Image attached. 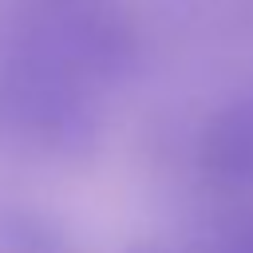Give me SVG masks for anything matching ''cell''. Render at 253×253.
<instances>
[{"label": "cell", "instance_id": "cell-1", "mask_svg": "<svg viewBox=\"0 0 253 253\" xmlns=\"http://www.w3.org/2000/svg\"><path fill=\"white\" fill-rule=\"evenodd\" d=\"M8 51L111 87L134 67V28L119 0H12Z\"/></svg>", "mask_w": 253, "mask_h": 253}, {"label": "cell", "instance_id": "cell-2", "mask_svg": "<svg viewBox=\"0 0 253 253\" xmlns=\"http://www.w3.org/2000/svg\"><path fill=\"white\" fill-rule=\"evenodd\" d=\"M0 126L47 154L87 150L99 134V87L8 51L0 63Z\"/></svg>", "mask_w": 253, "mask_h": 253}, {"label": "cell", "instance_id": "cell-3", "mask_svg": "<svg viewBox=\"0 0 253 253\" xmlns=\"http://www.w3.org/2000/svg\"><path fill=\"white\" fill-rule=\"evenodd\" d=\"M202 170L225 186L253 182V91L225 103L202 134Z\"/></svg>", "mask_w": 253, "mask_h": 253}, {"label": "cell", "instance_id": "cell-4", "mask_svg": "<svg viewBox=\"0 0 253 253\" xmlns=\"http://www.w3.org/2000/svg\"><path fill=\"white\" fill-rule=\"evenodd\" d=\"M0 253H75V245L51 213L28 202H0Z\"/></svg>", "mask_w": 253, "mask_h": 253}, {"label": "cell", "instance_id": "cell-5", "mask_svg": "<svg viewBox=\"0 0 253 253\" xmlns=\"http://www.w3.org/2000/svg\"><path fill=\"white\" fill-rule=\"evenodd\" d=\"M213 253H253V217L229 225V229L221 233V241H217Z\"/></svg>", "mask_w": 253, "mask_h": 253}, {"label": "cell", "instance_id": "cell-6", "mask_svg": "<svg viewBox=\"0 0 253 253\" xmlns=\"http://www.w3.org/2000/svg\"><path fill=\"white\" fill-rule=\"evenodd\" d=\"M130 253H182V249H170V245H138Z\"/></svg>", "mask_w": 253, "mask_h": 253}]
</instances>
